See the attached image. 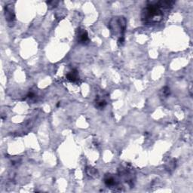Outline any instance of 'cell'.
Listing matches in <instances>:
<instances>
[{"label":"cell","mask_w":193,"mask_h":193,"mask_svg":"<svg viewBox=\"0 0 193 193\" xmlns=\"http://www.w3.org/2000/svg\"><path fill=\"white\" fill-rule=\"evenodd\" d=\"M164 13L157 3V1H150L143 9L141 21L144 24H155L162 21Z\"/></svg>","instance_id":"cell-1"},{"label":"cell","mask_w":193,"mask_h":193,"mask_svg":"<svg viewBox=\"0 0 193 193\" xmlns=\"http://www.w3.org/2000/svg\"><path fill=\"white\" fill-rule=\"evenodd\" d=\"M127 21L123 16H115L113 17L109 23V28L111 31L112 36L117 37L118 45L119 46L124 43V33L126 31Z\"/></svg>","instance_id":"cell-2"},{"label":"cell","mask_w":193,"mask_h":193,"mask_svg":"<svg viewBox=\"0 0 193 193\" xmlns=\"http://www.w3.org/2000/svg\"><path fill=\"white\" fill-rule=\"evenodd\" d=\"M5 17L8 23H13L15 20V14L12 5H7L5 7Z\"/></svg>","instance_id":"cell-3"},{"label":"cell","mask_w":193,"mask_h":193,"mask_svg":"<svg viewBox=\"0 0 193 193\" xmlns=\"http://www.w3.org/2000/svg\"><path fill=\"white\" fill-rule=\"evenodd\" d=\"M77 39H78V42L81 44L88 43L89 38H88L87 31L84 29H78L77 31Z\"/></svg>","instance_id":"cell-4"},{"label":"cell","mask_w":193,"mask_h":193,"mask_svg":"<svg viewBox=\"0 0 193 193\" xmlns=\"http://www.w3.org/2000/svg\"><path fill=\"white\" fill-rule=\"evenodd\" d=\"M104 183L106 185L109 187L112 188L113 186H115L116 185V182H115V178L111 176L110 174H106L104 177Z\"/></svg>","instance_id":"cell-5"},{"label":"cell","mask_w":193,"mask_h":193,"mask_svg":"<svg viewBox=\"0 0 193 193\" xmlns=\"http://www.w3.org/2000/svg\"><path fill=\"white\" fill-rule=\"evenodd\" d=\"M67 78L70 82H76L78 79V73L76 69H73L69 73H67Z\"/></svg>","instance_id":"cell-6"},{"label":"cell","mask_w":193,"mask_h":193,"mask_svg":"<svg viewBox=\"0 0 193 193\" xmlns=\"http://www.w3.org/2000/svg\"><path fill=\"white\" fill-rule=\"evenodd\" d=\"M95 105L97 108L98 109H103L106 105V102L103 99H100V98H98V99H96L95 101Z\"/></svg>","instance_id":"cell-7"},{"label":"cell","mask_w":193,"mask_h":193,"mask_svg":"<svg viewBox=\"0 0 193 193\" xmlns=\"http://www.w3.org/2000/svg\"><path fill=\"white\" fill-rule=\"evenodd\" d=\"M86 173L88 174V176L91 177H94L96 176L98 174V171L95 168H93L91 167H89V168H87L86 169Z\"/></svg>","instance_id":"cell-8"},{"label":"cell","mask_w":193,"mask_h":193,"mask_svg":"<svg viewBox=\"0 0 193 193\" xmlns=\"http://www.w3.org/2000/svg\"><path fill=\"white\" fill-rule=\"evenodd\" d=\"M46 3L48 5V8H49V9H52V8H56L59 2H58V1H48V2H46Z\"/></svg>","instance_id":"cell-9"},{"label":"cell","mask_w":193,"mask_h":193,"mask_svg":"<svg viewBox=\"0 0 193 193\" xmlns=\"http://www.w3.org/2000/svg\"><path fill=\"white\" fill-rule=\"evenodd\" d=\"M162 93L163 95L165 96V97L168 96L170 94V88H168V87H164L162 89Z\"/></svg>","instance_id":"cell-10"},{"label":"cell","mask_w":193,"mask_h":193,"mask_svg":"<svg viewBox=\"0 0 193 193\" xmlns=\"http://www.w3.org/2000/svg\"><path fill=\"white\" fill-rule=\"evenodd\" d=\"M175 166H176V164H175V162H174V160H173V161H171V162L169 163V165L168 167L167 168H168V170H173V169L175 168Z\"/></svg>","instance_id":"cell-11"},{"label":"cell","mask_w":193,"mask_h":193,"mask_svg":"<svg viewBox=\"0 0 193 193\" xmlns=\"http://www.w3.org/2000/svg\"><path fill=\"white\" fill-rule=\"evenodd\" d=\"M27 97L29 98H33V97H35V94L34 93H33V92H30L29 94H27Z\"/></svg>","instance_id":"cell-12"}]
</instances>
